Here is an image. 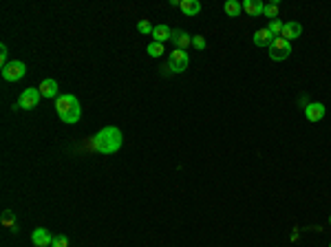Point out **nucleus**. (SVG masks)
<instances>
[{
  "mask_svg": "<svg viewBox=\"0 0 331 247\" xmlns=\"http://www.w3.org/2000/svg\"><path fill=\"white\" fill-rule=\"evenodd\" d=\"M122 130L117 126H106L93 137V148L102 154H113L122 148Z\"/></svg>",
  "mask_w": 331,
  "mask_h": 247,
  "instance_id": "nucleus-1",
  "label": "nucleus"
},
{
  "mask_svg": "<svg viewBox=\"0 0 331 247\" xmlns=\"http://www.w3.org/2000/svg\"><path fill=\"white\" fill-rule=\"evenodd\" d=\"M55 110L57 117L64 124H77L79 117H82V106H79V99L75 95H60L55 99Z\"/></svg>",
  "mask_w": 331,
  "mask_h": 247,
  "instance_id": "nucleus-2",
  "label": "nucleus"
},
{
  "mask_svg": "<svg viewBox=\"0 0 331 247\" xmlns=\"http://www.w3.org/2000/svg\"><path fill=\"white\" fill-rule=\"evenodd\" d=\"M269 57H272L274 62H282L289 57L291 53V42H287L285 38H274L272 44H269Z\"/></svg>",
  "mask_w": 331,
  "mask_h": 247,
  "instance_id": "nucleus-3",
  "label": "nucleus"
},
{
  "mask_svg": "<svg viewBox=\"0 0 331 247\" xmlns=\"http://www.w3.org/2000/svg\"><path fill=\"white\" fill-rule=\"evenodd\" d=\"M26 75V64L20 60H11L7 66H2V79L4 82H18Z\"/></svg>",
  "mask_w": 331,
  "mask_h": 247,
  "instance_id": "nucleus-4",
  "label": "nucleus"
},
{
  "mask_svg": "<svg viewBox=\"0 0 331 247\" xmlns=\"http://www.w3.org/2000/svg\"><path fill=\"white\" fill-rule=\"evenodd\" d=\"M40 97H42V95H40L38 88H25V91L20 93V97H18V108L33 110L35 106H38Z\"/></svg>",
  "mask_w": 331,
  "mask_h": 247,
  "instance_id": "nucleus-5",
  "label": "nucleus"
},
{
  "mask_svg": "<svg viewBox=\"0 0 331 247\" xmlns=\"http://www.w3.org/2000/svg\"><path fill=\"white\" fill-rule=\"evenodd\" d=\"M168 62H170L172 73H183L190 64V55L185 51H181V49H175V51L170 53V57H168Z\"/></svg>",
  "mask_w": 331,
  "mask_h": 247,
  "instance_id": "nucleus-6",
  "label": "nucleus"
},
{
  "mask_svg": "<svg viewBox=\"0 0 331 247\" xmlns=\"http://www.w3.org/2000/svg\"><path fill=\"white\" fill-rule=\"evenodd\" d=\"M305 117L309 119V122H320L322 117H325V104H320V101H311V104L305 106Z\"/></svg>",
  "mask_w": 331,
  "mask_h": 247,
  "instance_id": "nucleus-7",
  "label": "nucleus"
},
{
  "mask_svg": "<svg viewBox=\"0 0 331 247\" xmlns=\"http://www.w3.org/2000/svg\"><path fill=\"white\" fill-rule=\"evenodd\" d=\"M31 241H33L35 247H51L53 236L49 234V229L38 227V229H33V234H31Z\"/></svg>",
  "mask_w": 331,
  "mask_h": 247,
  "instance_id": "nucleus-8",
  "label": "nucleus"
},
{
  "mask_svg": "<svg viewBox=\"0 0 331 247\" xmlns=\"http://www.w3.org/2000/svg\"><path fill=\"white\" fill-rule=\"evenodd\" d=\"M38 91H40V95L42 97H60L57 95V91H60V88H57V82L55 79H51V77H47V79H42V82H40V86H38Z\"/></svg>",
  "mask_w": 331,
  "mask_h": 247,
  "instance_id": "nucleus-9",
  "label": "nucleus"
},
{
  "mask_svg": "<svg viewBox=\"0 0 331 247\" xmlns=\"http://www.w3.org/2000/svg\"><path fill=\"white\" fill-rule=\"evenodd\" d=\"M300 33H303V26L298 25V22H285V29H282V35L280 38H285L287 42H291V40L300 38Z\"/></svg>",
  "mask_w": 331,
  "mask_h": 247,
  "instance_id": "nucleus-10",
  "label": "nucleus"
},
{
  "mask_svg": "<svg viewBox=\"0 0 331 247\" xmlns=\"http://www.w3.org/2000/svg\"><path fill=\"white\" fill-rule=\"evenodd\" d=\"M243 11L247 13V16H260V13L265 11V4L260 2V0H243Z\"/></svg>",
  "mask_w": 331,
  "mask_h": 247,
  "instance_id": "nucleus-11",
  "label": "nucleus"
},
{
  "mask_svg": "<svg viewBox=\"0 0 331 247\" xmlns=\"http://www.w3.org/2000/svg\"><path fill=\"white\" fill-rule=\"evenodd\" d=\"M154 38V42H166V40H172V29L168 25H157L153 29V33H150Z\"/></svg>",
  "mask_w": 331,
  "mask_h": 247,
  "instance_id": "nucleus-12",
  "label": "nucleus"
},
{
  "mask_svg": "<svg viewBox=\"0 0 331 247\" xmlns=\"http://www.w3.org/2000/svg\"><path fill=\"white\" fill-rule=\"evenodd\" d=\"M172 42L177 44V49L185 51V49L192 44V35H188L185 31H172Z\"/></svg>",
  "mask_w": 331,
  "mask_h": 247,
  "instance_id": "nucleus-13",
  "label": "nucleus"
},
{
  "mask_svg": "<svg viewBox=\"0 0 331 247\" xmlns=\"http://www.w3.org/2000/svg\"><path fill=\"white\" fill-rule=\"evenodd\" d=\"M272 40H274V35L267 31V26H265V29H258L254 33V44H256V47H269V44H272Z\"/></svg>",
  "mask_w": 331,
  "mask_h": 247,
  "instance_id": "nucleus-14",
  "label": "nucleus"
},
{
  "mask_svg": "<svg viewBox=\"0 0 331 247\" xmlns=\"http://www.w3.org/2000/svg\"><path fill=\"white\" fill-rule=\"evenodd\" d=\"M223 11L228 13L229 18H238L243 13V4L238 2V0H225V4H223Z\"/></svg>",
  "mask_w": 331,
  "mask_h": 247,
  "instance_id": "nucleus-15",
  "label": "nucleus"
},
{
  "mask_svg": "<svg viewBox=\"0 0 331 247\" xmlns=\"http://www.w3.org/2000/svg\"><path fill=\"white\" fill-rule=\"evenodd\" d=\"M181 11L185 16H197L201 11V2L199 0H181Z\"/></svg>",
  "mask_w": 331,
  "mask_h": 247,
  "instance_id": "nucleus-16",
  "label": "nucleus"
},
{
  "mask_svg": "<svg viewBox=\"0 0 331 247\" xmlns=\"http://www.w3.org/2000/svg\"><path fill=\"white\" fill-rule=\"evenodd\" d=\"M2 225H4V227H9L11 232H18V229H16V214H13L11 210H4L2 212Z\"/></svg>",
  "mask_w": 331,
  "mask_h": 247,
  "instance_id": "nucleus-17",
  "label": "nucleus"
},
{
  "mask_svg": "<svg viewBox=\"0 0 331 247\" xmlns=\"http://www.w3.org/2000/svg\"><path fill=\"white\" fill-rule=\"evenodd\" d=\"M146 51H148L150 57H161L163 53H166V51H163V44L161 42H154V40L148 44V47H146Z\"/></svg>",
  "mask_w": 331,
  "mask_h": 247,
  "instance_id": "nucleus-18",
  "label": "nucleus"
},
{
  "mask_svg": "<svg viewBox=\"0 0 331 247\" xmlns=\"http://www.w3.org/2000/svg\"><path fill=\"white\" fill-rule=\"evenodd\" d=\"M282 29H285V22H280V20H272L267 25V31L274 35V38H280L282 35Z\"/></svg>",
  "mask_w": 331,
  "mask_h": 247,
  "instance_id": "nucleus-19",
  "label": "nucleus"
},
{
  "mask_svg": "<svg viewBox=\"0 0 331 247\" xmlns=\"http://www.w3.org/2000/svg\"><path fill=\"white\" fill-rule=\"evenodd\" d=\"M263 16H267L269 22H272V20H278V0H276V2H272V4H265Z\"/></svg>",
  "mask_w": 331,
  "mask_h": 247,
  "instance_id": "nucleus-20",
  "label": "nucleus"
},
{
  "mask_svg": "<svg viewBox=\"0 0 331 247\" xmlns=\"http://www.w3.org/2000/svg\"><path fill=\"white\" fill-rule=\"evenodd\" d=\"M51 247H69V238L62 236V234H57V236H53Z\"/></svg>",
  "mask_w": 331,
  "mask_h": 247,
  "instance_id": "nucleus-21",
  "label": "nucleus"
},
{
  "mask_svg": "<svg viewBox=\"0 0 331 247\" xmlns=\"http://www.w3.org/2000/svg\"><path fill=\"white\" fill-rule=\"evenodd\" d=\"M153 29H154V26L150 25L148 20H141L139 25H137V31H139V33H153Z\"/></svg>",
  "mask_w": 331,
  "mask_h": 247,
  "instance_id": "nucleus-22",
  "label": "nucleus"
},
{
  "mask_svg": "<svg viewBox=\"0 0 331 247\" xmlns=\"http://www.w3.org/2000/svg\"><path fill=\"white\" fill-rule=\"evenodd\" d=\"M192 47L203 51V49H205V38H203V35H192Z\"/></svg>",
  "mask_w": 331,
  "mask_h": 247,
  "instance_id": "nucleus-23",
  "label": "nucleus"
},
{
  "mask_svg": "<svg viewBox=\"0 0 331 247\" xmlns=\"http://www.w3.org/2000/svg\"><path fill=\"white\" fill-rule=\"evenodd\" d=\"M0 62H2V66L9 64V49H7V44H2V47H0Z\"/></svg>",
  "mask_w": 331,
  "mask_h": 247,
  "instance_id": "nucleus-24",
  "label": "nucleus"
},
{
  "mask_svg": "<svg viewBox=\"0 0 331 247\" xmlns=\"http://www.w3.org/2000/svg\"><path fill=\"white\" fill-rule=\"evenodd\" d=\"M329 223H331V216H329Z\"/></svg>",
  "mask_w": 331,
  "mask_h": 247,
  "instance_id": "nucleus-25",
  "label": "nucleus"
},
{
  "mask_svg": "<svg viewBox=\"0 0 331 247\" xmlns=\"http://www.w3.org/2000/svg\"><path fill=\"white\" fill-rule=\"evenodd\" d=\"M329 247H331V243H329Z\"/></svg>",
  "mask_w": 331,
  "mask_h": 247,
  "instance_id": "nucleus-26",
  "label": "nucleus"
}]
</instances>
